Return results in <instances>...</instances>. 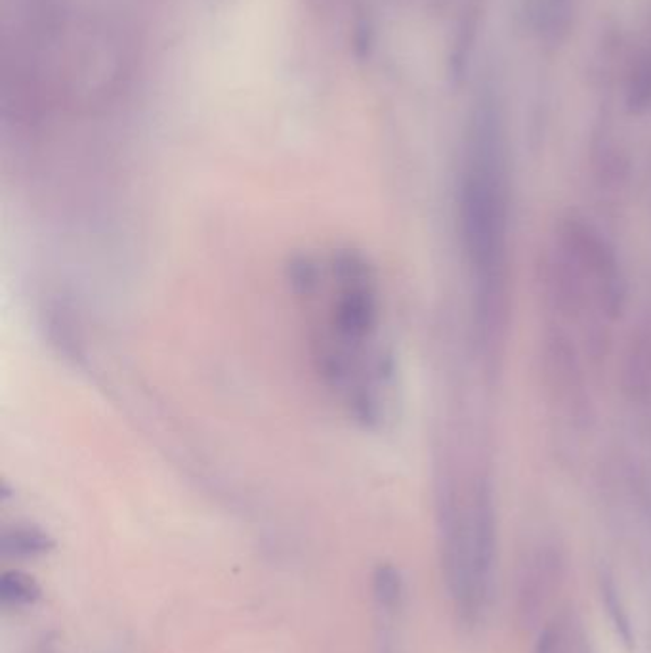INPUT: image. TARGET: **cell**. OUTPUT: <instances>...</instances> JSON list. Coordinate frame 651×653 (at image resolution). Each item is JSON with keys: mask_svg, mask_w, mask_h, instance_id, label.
I'll list each match as a JSON object with an SVG mask.
<instances>
[{"mask_svg": "<svg viewBox=\"0 0 651 653\" xmlns=\"http://www.w3.org/2000/svg\"><path fill=\"white\" fill-rule=\"evenodd\" d=\"M501 138L484 113L474 131L470 166L461 186V230L476 274L479 329L495 331L506 314L508 195Z\"/></svg>", "mask_w": 651, "mask_h": 653, "instance_id": "1", "label": "cell"}, {"mask_svg": "<svg viewBox=\"0 0 651 653\" xmlns=\"http://www.w3.org/2000/svg\"><path fill=\"white\" fill-rule=\"evenodd\" d=\"M558 249L568 254L583 274L604 314L612 319L619 318L625 308L627 289L615 252L607 241L592 225L571 216L562 224Z\"/></svg>", "mask_w": 651, "mask_h": 653, "instance_id": "2", "label": "cell"}, {"mask_svg": "<svg viewBox=\"0 0 651 653\" xmlns=\"http://www.w3.org/2000/svg\"><path fill=\"white\" fill-rule=\"evenodd\" d=\"M469 541L478 587L481 596L486 598L495 562V545H497L493 489L486 479H479L474 489V499L469 514Z\"/></svg>", "mask_w": 651, "mask_h": 653, "instance_id": "3", "label": "cell"}, {"mask_svg": "<svg viewBox=\"0 0 651 653\" xmlns=\"http://www.w3.org/2000/svg\"><path fill=\"white\" fill-rule=\"evenodd\" d=\"M622 386L636 403L651 397V333L640 331L632 336L622 365Z\"/></svg>", "mask_w": 651, "mask_h": 653, "instance_id": "4", "label": "cell"}, {"mask_svg": "<svg viewBox=\"0 0 651 653\" xmlns=\"http://www.w3.org/2000/svg\"><path fill=\"white\" fill-rule=\"evenodd\" d=\"M373 598L380 615H392L400 612L403 602V577L392 564H380L373 573Z\"/></svg>", "mask_w": 651, "mask_h": 653, "instance_id": "5", "label": "cell"}, {"mask_svg": "<svg viewBox=\"0 0 651 653\" xmlns=\"http://www.w3.org/2000/svg\"><path fill=\"white\" fill-rule=\"evenodd\" d=\"M52 548L50 535L37 528H13L3 535V555L8 558H37Z\"/></svg>", "mask_w": 651, "mask_h": 653, "instance_id": "6", "label": "cell"}, {"mask_svg": "<svg viewBox=\"0 0 651 653\" xmlns=\"http://www.w3.org/2000/svg\"><path fill=\"white\" fill-rule=\"evenodd\" d=\"M40 598L42 589L33 575L10 570L0 577V604L4 607H30Z\"/></svg>", "mask_w": 651, "mask_h": 653, "instance_id": "7", "label": "cell"}, {"mask_svg": "<svg viewBox=\"0 0 651 653\" xmlns=\"http://www.w3.org/2000/svg\"><path fill=\"white\" fill-rule=\"evenodd\" d=\"M600 590H602V600L605 606V612H607V615H610V621L613 623V629L619 636V640L627 648H632V624H630L629 614L625 609V604H622V600H621L619 589L613 583V579L607 575L602 577Z\"/></svg>", "mask_w": 651, "mask_h": 653, "instance_id": "8", "label": "cell"}, {"mask_svg": "<svg viewBox=\"0 0 651 653\" xmlns=\"http://www.w3.org/2000/svg\"><path fill=\"white\" fill-rule=\"evenodd\" d=\"M579 648H581V640H577L573 624L560 619L546 624L537 640L535 653H579Z\"/></svg>", "mask_w": 651, "mask_h": 653, "instance_id": "9", "label": "cell"}, {"mask_svg": "<svg viewBox=\"0 0 651 653\" xmlns=\"http://www.w3.org/2000/svg\"><path fill=\"white\" fill-rule=\"evenodd\" d=\"M568 3L570 0H537V16L541 25L560 27L568 18Z\"/></svg>", "mask_w": 651, "mask_h": 653, "instance_id": "10", "label": "cell"}, {"mask_svg": "<svg viewBox=\"0 0 651 653\" xmlns=\"http://www.w3.org/2000/svg\"><path fill=\"white\" fill-rule=\"evenodd\" d=\"M393 617L380 615V632L376 636V653H402L400 644L395 640V634L390 629Z\"/></svg>", "mask_w": 651, "mask_h": 653, "instance_id": "11", "label": "cell"}, {"mask_svg": "<svg viewBox=\"0 0 651 653\" xmlns=\"http://www.w3.org/2000/svg\"><path fill=\"white\" fill-rule=\"evenodd\" d=\"M30 653H58V649H55V638L50 634L45 636L33 646Z\"/></svg>", "mask_w": 651, "mask_h": 653, "instance_id": "12", "label": "cell"}]
</instances>
